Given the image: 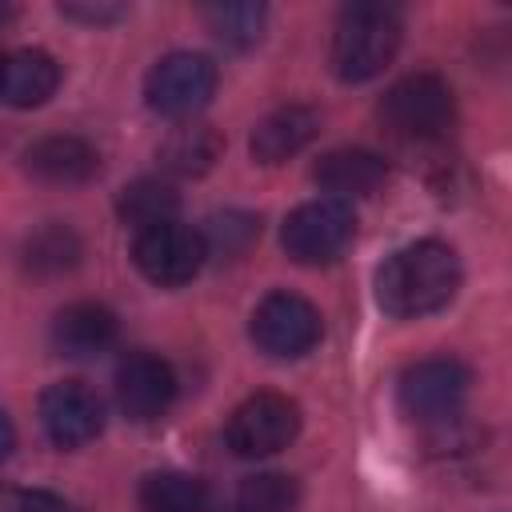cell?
<instances>
[{
    "mask_svg": "<svg viewBox=\"0 0 512 512\" xmlns=\"http://www.w3.org/2000/svg\"><path fill=\"white\" fill-rule=\"evenodd\" d=\"M460 256L444 240H416L384 260L376 272V300L396 320H420L452 304L460 292Z\"/></svg>",
    "mask_w": 512,
    "mask_h": 512,
    "instance_id": "cell-1",
    "label": "cell"
},
{
    "mask_svg": "<svg viewBox=\"0 0 512 512\" xmlns=\"http://www.w3.org/2000/svg\"><path fill=\"white\" fill-rule=\"evenodd\" d=\"M404 24L388 4H348L332 36V68L340 80L360 84L380 76L400 52Z\"/></svg>",
    "mask_w": 512,
    "mask_h": 512,
    "instance_id": "cell-2",
    "label": "cell"
},
{
    "mask_svg": "<svg viewBox=\"0 0 512 512\" xmlns=\"http://www.w3.org/2000/svg\"><path fill=\"white\" fill-rule=\"evenodd\" d=\"M376 116L388 128V136H396L404 144H432L452 128L456 96H452L448 80H440L432 72H412L384 92Z\"/></svg>",
    "mask_w": 512,
    "mask_h": 512,
    "instance_id": "cell-3",
    "label": "cell"
},
{
    "mask_svg": "<svg viewBox=\"0 0 512 512\" xmlns=\"http://www.w3.org/2000/svg\"><path fill=\"white\" fill-rule=\"evenodd\" d=\"M356 236V212L344 200H304L284 216L280 244L296 264H332Z\"/></svg>",
    "mask_w": 512,
    "mask_h": 512,
    "instance_id": "cell-4",
    "label": "cell"
},
{
    "mask_svg": "<svg viewBox=\"0 0 512 512\" xmlns=\"http://www.w3.org/2000/svg\"><path fill=\"white\" fill-rule=\"evenodd\" d=\"M216 80H220V72L204 52H168L148 68L144 100L152 112H160L168 120H188L212 100Z\"/></svg>",
    "mask_w": 512,
    "mask_h": 512,
    "instance_id": "cell-5",
    "label": "cell"
},
{
    "mask_svg": "<svg viewBox=\"0 0 512 512\" xmlns=\"http://www.w3.org/2000/svg\"><path fill=\"white\" fill-rule=\"evenodd\" d=\"M300 432V404L280 392H256L240 400L224 424V440L236 456L260 460L284 452Z\"/></svg>",
    "mask_w": 512,
    "mask_h": 512,
    "instance_id": "cell-6",
    "label": "cell"
},
{
    "mask_svg": "<svg viewBox=\"0 0 512 512\" xmlns=\"http://www.w3.org/2000/svg\"><path fill=\"white\" fill-rule=\"evenodd\" d=\"M468 384H472V372L456 356H432V360L412 364L400 376L396 400H400V412L408 420L444 424V420H456V412L464 408Z\"/></svg>",
    "mask_w": 512,
    "mask_h": 512,
    "instance_id": "cell-7",
    "label": "cell"
},
{
    "mask_svg": "<svg viewBox=\"0 0 512 512\" xmlns=\"http://www.w3.org/2000/svg\"><path fill=\"white\" fill-rule=\"evenodd\" d=\"M248 332H252V344L264 356L296 360V356H304V352H312L320 344L324 320H320L312 300H304L296 292H268L256 304Z\"/></svg>",
    "mask_w": 512,
    "mask_h": 512,
    "instance_id": "cell-8",
    "label": "cell"
},
{
    "mask_svg": "<svg viewBox=\"0 0 512 512\" xmlns=\"http://www.w3.org/2000/svg\"><path fill=\"white\" fill-rule=\"evenodd\" d=\"M204 256H208L204 236H200L196 228L180 224V220L144 228V232H136V244H132L136 268H140L152 284H160V288H180V284H188V280L204 268Z\"/></svg>",
    "mask_w": 512,
    "mask_h": 512,
    "instance_id": "cell-9",
    "label": "cell"
},
{
    "mask_svg": "<svg viewBox=\"0 0 512 512\" xmlns=\"http://www.w3.org/2000/svg\"><path fill=\"white\" fill-rule=\"evenodd\" d=\"M40 428L56 448H84L104 432V404L80 380H56L40 392Z\"/></svg>",
    "mask_w": 512,
    "mask_h": 512,
    "instance_id": "cell-10",
    "label": "cell"
},
{
    "mask_svg": "<svg viewBox=\"0 0 512 512\" xmlns=\"http://www.w3.org/2000/svg\"><path fill=\"white\" fill-rule=\"evenodd\" d=\"M176 400V372L156 352H128L116 368V404L128 420L148 424Z\"/></svg>",
    "mask_w": 512,
    "mask_h": 512,
    "instance_id": "cell-11",
    "label": "cell"
},
{
    "mask_svg": "<svg viewBox=\"0 0 512 512\" xmlns=\"http://www.w3.org/2000/svg\"><path fill=\"white\" fill-rule=\"evenodd\" d=\"M60 88V64L44 48H12L0 52V104L8 108H40Z\"/></svg>",
    "mask_w": 512,
    "mask_h": 512,
    "instance_id": "cell-12",
    "label": "cell"
},
{
    "mask_svg": "<svg viewBox=\"0 0 512 512\" xmlns=\"http://www.w3.org/2000/svg\"><path fill=\"white\" fill-rule=\"evenodd\" d=\"M116 312L96 304V300H76L68 308L56 312L52 320V344L60 356L84 360V356H100L116 344Z\"/></svg>",
    "mask_w": 512,
    "mask_h": 512,
    "instance_id": "cell-13",
    "label": "cell"
},
{
    "mask_svg": "<svg viewBox=\"0 0 512 512\" xmlns=\"http://www.w3.org/2000/svg\"><path fill=\"white\" fill-rule=\"evenodd\" d=\"M320 132V112L308 104H284L276 112H268L256 128H252V160L256 164H280L296 152H304Z\"/></svg>",
    "mask_w": 512,
    "mask_h": 512,
    "instance_id": "cell-14",
    "label": "cell"
},
{
    "mask_svg": "<svg viewBox=\"0 0 512 512\" xmlns=\"http://www.w3.org/2000/svg\"><path fill=\"white\" fill-rule=\"evenodd\" d=\"M24 168L44 184H84L100 172V152L80 136H44L24 148Z\"/></svg>",
    "mask_w": 512,
    "mask_h": 512,
    "instance_id": "cell-15",
    "label": "cell"
},
{
    "mask_svg": "<svg viewBox=\"0 0 512 512\" xmlns=\"http://www.w3.org/2000/svg\"><path fill=\"white\" fill-rule=\"evenodd\" d=\"M312 176L332 200L348 204L356 196H372L388 180V164L368 148H332V152L320 156Z\"/></svg>",
    "mask_w": 512,
    "mask_h": 512,
    "instance_id": "cell-16",
    "label": "cell"
},
{
    "mask_svg": "<svg viewBox=\"0 0 512 512\" xmlns=\"http://www.w3.org/2000/svg\"><path fill=\"white\" fill-rule=\"evenodd\" d=\"M224 140L216 128L208 124H184L176 132H168V140L160 144V168L172 176H200L216 164Z\"/></svg>",
    "mask_w": 512,
    "mask_h": 512,
    "instance_id": "cell-17",
    "label": "cell"
},
{
    "mask_svg": "<svg viewBox=\"0 0 512 512\" xmlns=\"http://www.w3.org/2000/svg\"><path fill=\"white\" fill-rule=\"evenodd\" d=\"M176 208H180L176 188H172V184H164V180H152V176L132 180V184L116 196V212H120V220H124V224H132L136 232L176 220Z\"/></svg>",
    "mask_w": 512,
    "mask_h": 512,
    "instance_id": "cell-18",
    "label": "cell"
},
{
    "mask_svg": "<svg viewBox=\"0 0 512 512\" xmlns=\"http://www.w3.org/2000/svg\"><path fill=\"white\" fill-rule=\"evenodd\" d=\"M84 256L80 236L68 224H44L24 240V268L32 276H60L72 272Z\"/></svg>",
    "mask_w": 512,
    "mask_h": 512,
    "instance_id": "cell-19",
    "label": "cell"
},
{
    "mask_svg": "<svg viewBox=\"0 0 512 512\" xmlns=\"http://www.w3.org/2000/svg\"><path fill=\"white\" fill-rule=\"evenodd\" d=\"M144 512H208V488L188 472H152L140 480Z\"/></svg>",
    "mask_w": 512,
    "mask_h": 512,
    "instance_id": "cell-20",
    "label": "cell"
},
{
    "mask_svg": "<svg viewBox=\"0 0 512 512\" xmlns=\"http://www.w3.org/2000/svg\"><path fill=\"white\" fill-rule=\"evenodd\" d=\"M300 504V484L284 472H252L236 488V512H292Z\"/></svg>",
    "mask_w": 512,
    "mask_h": 512,
    "instance_id": "cell-21",
    "label": "cell"
},
{
    "mask_svg": "<svg viewBox=\"0 0 512 512\" xmlns=\"http://www.w3.org/2000/svg\"><path fill=\"white\" fill-rule=\"evenodd\" d=\"M264 20H268L264 4H208L204 8V24L212 28V36L232 48H252L264 36Z\"/></svg>",
    "mask_w": 512,
    "mask_h": 512,
    "instance_id": "cell-22",
    "label": "cell"
},
{
    "mask_svg": "<svg viewBox=\"0 0 512 512\" xmlns=\"http://www.w3.org/2000/svg\"><path fill=\"white\" fill-rule=\"evenodd\" d=\"M256 232H260V224L252 216H240V212H224V216L212 220V240L224 252H240Z\"/></svg>",
    "mask_w": 512,
    "mask_h": 512,
    "instance_id": "cell-23",
    "label": "cell"
},
{
    "mask_svg": "<svg viewBox=\"0 0 512 512\" xmlns=\"http://www.w3.org/2000/svg\"><path fill=\"white\" fill-rule=\"evenodd\" d=\"M4 496L16 512H80L72 500H64L60 492H48V488H8Z\"/></svg>",
    "mask_w": 512,
    "mask_h": 512,
    "instance_id": "cell-24",
    "label": "cell"
},
{
    "mask_svg": "<svg viewBox=\"0 0 512 512\" xmlns=\"http://www.w3.org/2000/svg\"><path fill=\"white\" fill-rule=\"evenodd\" d=\"M60 12L72 16V20H84V24H108V20H120L124 16L120 4H64Z\"/></svg>",
    "mask_w": 512,
    "mask_h": 512,
    "instance_id": "cell-25",
    "label": "cell"
},
{
    "mask_svg": "<svg viewBox=\"0 0 512 512\" xmlns=\"http://www.w3.org/2000/svg\"><path fill=\"white\" fill-rule=\"evenodd\" d=\"M12 448H16V428H12L8 412H0V464L12 456Z\"/></svg>",
    "mask_w": 512,
    "mask_h": 512,
    "instance_id": "cell-26",
    "label": "cell"
},
{
    "mask_svg": "<svg viewBox=\"0 0 512 512\" xmlns=\"http://www.w3.org/2000/svg\"><path fill=\"white\" fill-rule=\"evenodd\" d=\"M12 16H16V12H12V8H8V4H0V32H4V28H8V20H12Z\"/></svg>",
    "mask_w": 512,
    "mask_h": 512,
    "instance_id": "cell-27",
    "label": "cell"
}]
</instances>
